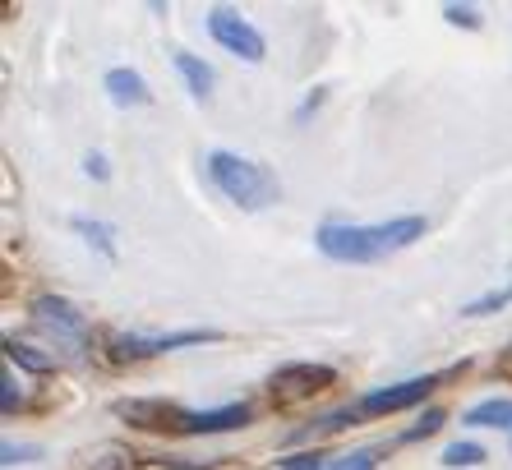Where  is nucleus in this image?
<instances>
[{
  "label": "nucleus",
  "instance_id": "19",
  "mask_svg": "<svg viewBox=\"0 0 512 470\" xmlns=\"http://www.w3.org/2000/svg\"><path fill=\"white\" fill-rule=\"evenodd\" d=\"M443 19H448V24H457V28H471V33L480 28V10H476V5H443Z\"/></svg>",
  "mask_w": 512,
  "mask_h": 470
},
{
  "label": "nucleus",
  "instance_id": "17",
  "mask_svg": "<svg viewBox=\"0 0 512 470\" xmlns=\"http://www.w3.org/2000/svg\"><path fill=\"white\" fill-rule=\"evenodd\" d=\"M439 429H443V411H439V406H429V411L420 415V420L411 424V429H406V434H397V443H420V438L439 434Z\"/></svg>",
  "mask_w": 512,
  "mask_h": 470
},
{
  "label": "nucleus",
  "instance_id": "14",
  "mask_svg": "<svg viewBox=\"0 0 512 470\" xmlns=\"http://www.w3.org/2000/svg\"><path fill=\"white\" fill-rule=\"evenodd\" d=\"M503 305H512V282L508 286H494V291H485L480 300H466L462 305V318H485V314H499Z\"/></svg>",
  "mask_w": 512,
  "mask_h": 470
},
{
  "label": "nucleus",
  "instance_id": "22",
  "mask_svg": "<svg viewBox=\"0 0 512 470\" xmlns=\"http://www.w3.org/2000/svg\"><path fill=\"white\" fill-rule=\"evenodd\" d=\"M282 470H328V461L314 457V452H305V457H286Z\"/></svg>",
  "mask_w": 512,
  "mask_h": 470
},
{
  "label": "nucleus",
  "instance_id": "11",
  "mask_svg": "<svg viewBox=\"0 0 512 470\" xmlns=\"http://www.w3.org/2000/svg\"><path fill=\"white\" fill-rule=\"evenodd\" d=\"M466 424L476 429H512V397H489V401H476L471 411L462 415Z\"/></svg>",
  "mask_w": 512,
  "mask_h": 470
},
{
  "label": "nucleus",
  "instance_id": "7",
  "mask_svg": "<svg viewBox=\"0 0 512 470\" xmlns=\"http://www.w3.org/2000/svg\"><path fill=\"white\" fill-rule=\"evenodd\" d=\"M434 388H439V374L402 378V383H388V388L365 392L356 411L360 415H393V411H406V406H420V401H425Z\"/></svg>",
  "mask_w": 512,
  "mask_h": 470
},
{
  "label": "nucleus",
  "instance_id": "16",
  "mask_svg": "<svg viewBox=\"0 0 512 470\" xmlns=\"http://www.w3.org/2000/svg\"><path fill=\"white\" fill-rule=\"evenodd\" d=\"M480 461H485V447L471 443V438H457V443L443 447V466H453V470H462V466H480Z\"/></svg>",
  "mask_w": 512,
  "mask_h": 470
},
{
  "label": "nucleus",
  "instance_id": "3",
  "mask_svg": "<svg viewBox=\"0 0 512 470\" xmlns=\"http://www.w3.org/2000/svg\"><path fill=\"white\" fill-rule=\"evenodd\" d=\"M33 323L56 351H65L70 360H88L93 332H88V318L79 314L65 295H37L33 300Z\"/></svg>",
  "mask_w": 512,
  "mask_h": 470
},
{
  "label": "nucleus",
  "instance_id": "6",
  "mask_svg": "<svg viewBox=\"0 0 512 470\" xmlns=\"http://www.w3.org/2000/svg\"><path fill=\"white\" fill-rule=\"evenodd\" d=\"M337 383V369L333 365H314V360H296V365H282L273 378H268V392L277 401H300V397H314V392L333 388Z\"/></svg>",
  "mask_w": 512,
  "mask_h": 470
},
{
  "label": "nucleus",
  "instance_id": "5",
  "mask_svg": "<svg viewBox=\"0 0 512 470\" xmlns=\"http://www.w3.org/2000/svg\"><path fill=\"white\" fill-rule=\"evenodd\" d=\"M208 33L217 37V47H227L236 60H245V65H259L263 56H268V42H263V33L250 24V19H240V14L231 10H213L208 14Z\"/></svg>",
  "mask_w": 512,
  "mask_h": 470
},
{
  "label": "nucleus",
  "instance_id": "4",
  "mask_svg": "<svg viewBox=\"0 0 512 470\" xmlns=\"http://www.w3.org/2000/svg\"><path fill=\"white\" fill-rule=\"evenodd\" d=\"M203 341H222L217 328H185V332H167V337H143V332H116L111 351L120 360H153V355L180 351V346H203Z\"/></svg>",
  "mask_w": 512,
  "mask_h": 470
},
{
  "label": "nucleus",
  "instance_id": "23",
  "mask_svg": "<svg viewBox=\"0 0 512 470\" xmlns=\"http://www.w3.org/2000/svg\"><path fill=\"white\" fill-rule=\"evenodd\" d=\"M84 171H88L93 180H107V176H111V171H107V157H102V153H88V157H84Z\"/></svg>",
  "mask_w": 512,
  "mask_h": 470
},
{
  "label": "nucleus",
  "instance_id": "10",
  "mask_svg": "<svg viewBox=\"0 0 512 470\" xmlns=\"http://www.w3.org/2000/svg\"><path fill=\"white\" fill-rule=\"evenodd\" d=\"M107 93H111V102H116V106H148V102H153V93H148L143 74L139 70H125V65L107 74Z\"/></svg>",
  "mask_w": 512,
  "mask_h": 470
},
{
  "label": "nucleus",
  "instance_id": "1",
  "mask_svg": "<svg viewBox=\"0 0 512 470\" xmlns=\"http://www.w3.org/2000/svg\"><path fill=\"white\" fill-rule=\"evenodd\" d=\"M425 235V217H393V222H370V226H351V222H323L314 231L319 254L337 263H379L388 254H402Z\"/></svg>",
  "mask_w": 512,
  "mask_h": 470
},
{
  "label": "nucleus",
  "instance_id": "13",
  "mask_svg": "<svg viewBox=\"0 0 512 470\" xmlns=\"http://www.w3.org/2000/svg\"><path fill=\"white\" fill-rule=\"evenodd\" d=\"M176 70H180V79L190 83L194 97H208V93H213V70H208L199 56H190V51H176Z\"/></svg>",
  "mask_w": 512,
  "mask_h": 470
},
{
  "label": "nucleus",
  "instance_id": "8",
  "mask_svg": "<svg viewBox=\"0 0 512 470\" xmlns=\"http://www.w3.org/2000/svg\"><path fill=\"white\" fill-rule=\"evenodd\" d=\"M111 411L148 434H180V424H185V406L176 401H116Z\"/></svg>",
  "mask_w": 512,
  "mask_h": 470
},
{
  "label": "nucleus",
  "instance_id": "15",
  "mask_svg": "<svg viewBox=\"0 0 512 470\" xmlns=\"http://www.w3.org/2000/svg\"><path fill=\"white\" fill-rule=\"evenodd\" d=\"M70 226H74V231H79V235H84L88 245H97V249H102L107 259H116V245H111V240H116V231H111L107 222H88V217H74Z\"/></svg>",
  "mask_w": 512,
  "mask_h": 470
},
{
  "label": "nucleus",
  "instance_id": "2",
  "mask_svg": "<svg viewBox=\"0 0 512 470\" xmlns=\"http://www.w3.org/2000/svg\"><path fill=\"white\" fill-rule=\"evenodd\" d=\"M208 176H213V185L222 189L231 203H240V208H250V212L277 203V194H282V185H277V176L268 166L250 162V157H236V153H227V148L208 153Z\"/></svg>",
  "mask_w": 512,
  "mask_h": 470
},
{
  "label": "nucleus",
  "instance_id": "20",
  "mask_svg": "<svg viewBox=\"0 0 512 470\" xmlns=\"http://www.w3.org/2000/svg\"><path fill=\"white\" fill-rule=\"evenodd\" d=\"M0 406H5V415H14V406H24V388L14 383L10 369H5V378H0Z\"/></svg>",
  "mask_w": 512,
  "mask_h": 470
},
{
  "label": "nucleus",
  "instance_id": "12",
  "mask_svg": "<svg viewBox=\"0 0 512 470\" xmlns=\"http://www.w3.org/2000/svg\"><path fill=\"white\" fill-rule=\"evenodd\" d=\"M5 355H10V365L28 369V374H51L56 369V355H42L37 346H24V341L5 337Z\"/></svg>",
  "mask_w": 512,
  "mask_h": 470
},
{
  "label": "nucleus",
  "instance_id": "18",
  "mask_svg": "<svg viewBox=\"0 0 512 470\" xmlns=\"http://www.w3.org/2000/svg\"><path fill=\"white\" fill-rule=\"evenodd\" d=\"M379 447H356V452H346V457H337V461H328V470H374L379 466Z\"/></svg>",
  "mask_w": 512,
  "mask_h": 470
},
{
  "label": "nucleus",
  "instance_id": "21",
  "mask_svg": "<svg viewBox=\"0 0 512 470\" xmlns=\"http://www.w3.org/2000/svg\"><path fill=\"white\" fill-rule=\"evenodd\" d=\"M42 447L33 443H14V438H5V466H19V461H33Z\"/></svg>",
  "mask_w": 512,
  "mask_h": 470
},
{
  "label": "nucleus",
  "instance_id": "9",
  "mask_svg": "<svg viewBox=\"0 0 512 470\" xmlns=\"http://www.w3.org/2000/svg\"><path fill=\"white\" fill-rule=\"evenodd\" d=\"M250 406L236 401V406H217V411H185V424H180V434H227V429H240V424H250Z\"/></svg>",
  "mask_w": 512,
  "mask_h": 470
}]
</instances>
